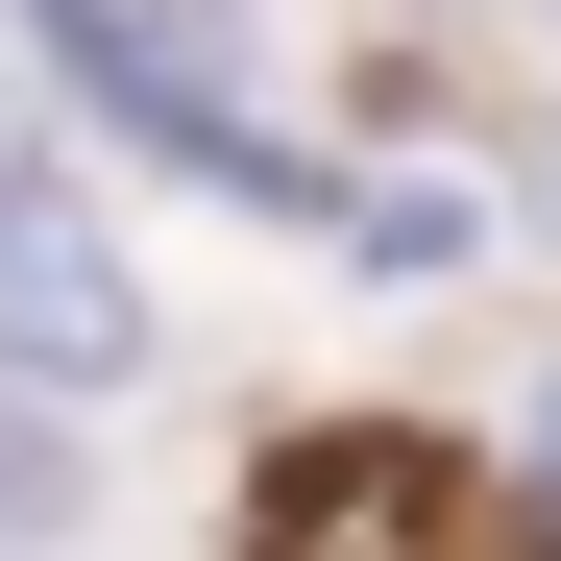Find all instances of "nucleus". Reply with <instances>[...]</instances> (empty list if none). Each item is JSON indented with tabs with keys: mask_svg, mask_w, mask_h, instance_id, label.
Wrapping results in <instances>:
<instances>
[{
	"mask_svg": "<svg viewBox=\"0 0 561 561\" xmlns=\"http://www.w3.org/2000/svg\"><path fill=\"white\" fill-rule=\"evenodd\" d=\"M25 537H73V439H49V415H0V561H25Z\"/></svg>",
	"mask_w": 561,
	"mask_h": 561,
	"instance_id": "20e7f679",
	"label": "nucleus"
},
{
	"mask_svg": "<svg viewBox=\"0 0 561 561\" xmlns=\"http://www.w3.org/2000/svg\"><path fill=\"white\" fill-rule=\"evenodd\" d=\"M342 244H366V294H439V268L489 244V196H463V171H391V196H342Z\"/></svg>",
	"mask_w": 561,
	"mask_h": 561,
	"instance_id": "7ed1b4c3",
	"label": "nucleus"
},
{
	"mask_svg": "<svg viewBox=\"0 0 561 561\" xmlns=\"http://www.w3.org/2000/svg\"><path fill=\"white\" fill-rule=\"evenodd\" d=\"M0 366H25V391H123V366H147V294L73 220H25V196H0Z\"/></svg>",
	"mask_w": 561,
	"mask_h": 561,
	"instance_id": "f03ea898",
	"label": "nucleus"
},
{
	"mask_svg": "<svg viewBox=\"0 0 561 561\" xmlns=\"http://www.w3.org/2000/svg\"><path fill=\"white\" fill-rule=\"evenodd\" d=\"M513 25H561V0H513Z\"/></svg>",
	"mask_w": 561,
	"mask_h": 561,
	"instance_id": "0eeeda50",
	"label": "nucleus"
},
{
	"mask_svg": "<svg viewBox=\"0 0 561 561\" xmlns=\"http://www.w3.org/2000/svg\"><path fill=\"white\" fill-rule=\"evenodd\" d=\"M220 561H463V439H415V415H318V439H268Z\"/></svg>",
	"mask_w": 561,
	"mask_h": 561,
	"instance_id": "f257e3e1",
	"label": "nucleus"
},
{
	"mask_svg": "<svg viewBox=\"0 0 561 561\" xmlns=\"http://www.w3.org/2000/svg\"><path fill=\"white\" fill-rule=\"evenodd\" d=\"M0 196H25V99H0Z\"/></svg>",
	"mask_w": 561,
	"mask_h": 561,
	"instance_id": "39448f33",
	"label": "nucleus"
},
{
	"mask_svg": "<svg viewBox=\"0 0 561 561\" xmlns=\"http://www.w3.org/2000/svg\"><path fill=\"white\" fill-rule=\"evenodd\" d=\"M537 463H561V391H537Z\"/></svg>",
	"mask_w": 561,
	"mask_h": 561,
	"instance_id": "423d86ee",
	"label": "nucleus"
}]
</instances>
